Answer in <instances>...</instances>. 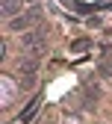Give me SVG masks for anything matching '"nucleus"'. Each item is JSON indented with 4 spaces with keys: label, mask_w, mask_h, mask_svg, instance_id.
Masks as SVG:
<instances>
[{
    "label": "nucleus",
    "mask_w": 112,
    "mask_h": 124,
    "mask_svg": "<svg viewBox=\"0 0 112 124\" xmlns=\"http://www.w3.org/2000/svg\"><path fill=\"white\" fill-rule=\"evenodd\" d=\"M74 50H77V53H83V50H89V41H86V39H83V41H77V44H74Z\"/></svg>",
    "instance_id": "nucleus-4"
},
{
    "label": "nucleus",
    "mask_w": 112,
    "mask_h": 124,
    "mask_svg": "<svg viewBox=\"0 0 112 124\" xmlns=\"http://www.w3.org/2000/svg\"><path fill=\"white\" fill-rule=\"evenodd\" d=\"M36 109H38V98H36L33 103H30V106H27V109H24V112H21V121H30V118H33V115H36Z\"/></svg>",
    "instance_id": "nucleus-2"
},
{
    "label": "nucleus",
    "mask_w": 112,
    "mask_h": 124,
    "mask_svg": "<svg viewBox=\"0 0 112 124\" xmlns=\"http://www.w3.org/2000/svg\"><path fill=\"white\" fill-rule=\"evenodd\" d=\"M18 6H21V0H3V12H6V15H15Z\"/></svg>",
    "instance_id": "nucleus-3"
},
{
    "label": "nucleus",
    "mask_w": 112,
    "mask_h": 124,
    "mask_svg": "<svg viewBox=\"0 0 112 124\" xmlns=\"http://www.w3.org/2000/svg\"><path fill=\"white\" fill-rule=\"evenodd\" d=\"M36 18H38V9H33L30 15H21V18H15V21H9V27H12V30H24V27H33V24H36Z\"/></svg>",
    "instance_id": "nucleus-1"
}]
</instances>
